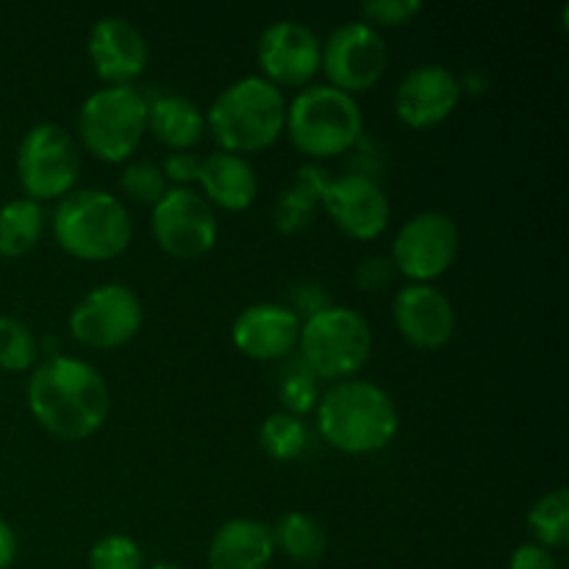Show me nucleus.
Returning a JSON list of instances; mask_svg holds the SVG:
<instances>
[{"instance_id": "4", "label": "nucleus", "mask_w": 569, "mask_h": 569, "mask_svg": "<svg viewBox=\"0 0 569 569\" xmlns=\"http://www.w3.org/2000/svg\"><path fill=\"white\" fill-rule=\"evenodd\" d=\"M53 237L72 259L111 261L131 244L133 222L120 198L100 189H78L61 198Z\"/></svg>"}, {"instance_id": "23", "label": "nucleus", "mask_w": 569, "mask_h": 569, "mask_svg": "<svg viewBox=\"0 0 569 569\" xmlns=\"http://www.w3.org/2000/svg\"><path fill=\"white\" fill-rule=\"evenodd\" d=\"M272 542L287 559L298 561V565H315L326 556L328 533L315 517L303 515V511H287L272 528Z\"/></svg>"}, {"instance_id": "30", "label": "nucleus", "mask_w": 569, "mask_h": 569, "mask_svg": "<svg viewBox=\"0 0 569 569\" xmlns=\"http://www.w3.org/2000/svg\"><path fill=\"white\" fill-rule=\"evenodd\" d=\"M200 156H194L192 150H170L161 164L167 183H176V189H187V183L198 181L200 176Z\"/></svg>"}, {"instance_id": "18", "label": "nucleus", "mask_w": 569, "mask_h": 569, "mask_svg": "<svg viewBox=\"0 0 569 569\" xmlns=\"http://www.w3.org/2000/svg\"><path fill=\"white\" fill-rule=\"evenodd\" d=\"M231 339L253 361H278L300 342V317L281 303H253L231 326Z\"/></svg>"}, {"instance_id": "32", "label": "nucleus", "mask_w": 569, "mask_h": 569, "mask_svg": "<svg viewBox=\"0 0 569 569\" xmlns=\"http://www.w3.org/2000/svg\"><path fill=\"white\" fill-rule=\"evenodd\" d=\"M392 278H395L392 261L381 259V256L365 259L359 264V272H356V281H359V287L367 289V292H378V289L389 287Z\"/></svg>"}, {"instance_id": "16", "label": "nucleus", "mask_w": 569, "mask_h": 569, "mask_svg": "<svg viewBox=\"0 0 569 569\" xmlns=\"http://www.w3.org/2000/svg\"><path fill=\"white\" fill-rule=\"evenodd\" d=\"M392 317L400 337L422 350H439L453 339L456 311L442 289L409 283L392 300Z\"/></svg>"}, {"instance_id": "31", "label": "nucleus", "mask_w": 569, "mask_h": 569, "mask_svg": "<svg viewBox=\"0 0 569 569\" xmlns=\"http://www.w3.org/2000/svg\"><path fill=\"white\" fill-rule=\"evenodd\" d=\"M283 400H287L289 406V415L300 417V411H309L311 406L320 400V395H317V383L315 378L309 376H292L287 383H283L281 389Z\"/></svg>"}, {"instance_id": "10", "label": "nucleus", "mask_w": 569, "mask_h": 569, "mask_svg": "<svg viewBox=\"0 0 569 569\" xmlns=\"http://www.w3.org/2000/svg\"><path fill=\"white\" fill-rule=\"evenodd\" d=\"M142 320V300L131 287L103 283L78 300L70 315V333L92 350H114L137 337Z\"/></svg>"}, {"instance_id": "17", "label": "nucleus", "mask_w": 569, "mask_h": 569, "mask_svg": "<svg viewBox=\"0 0 569 569\" xmlns=\"http://www.w3.org/2000/svg\"><path fill=\"white\" fill-rule=\"evenodd\" d=\"M148 39L126 17H100L89 31V61L109 87H131L148 67Z\"/></svg>"}, {"instance_id": "9", "label": "nucleus", "mask_w": 569, "mask_h": 569, "mask_svg": "<svg viewBox=\"0 0 569 569\" xmlns=\"http://www.w3.org/2000/svg\"><path fill=\"white\" fill-rule=\"evenodd\" d=\"M389 67V48L378 28L365 20L345 22L322 44V64L328 87L345 94L370 92Z\"/></svg>"}, {"instance_id": "26", "label": "nucleus", "mask_w": 569, "mask_h": 569, "mask_svg": "<svg viewBox=\"0 0 569 569\" xmlns=\"http://www.w3.org/2000/svg\"><path fill=\"white\" fill-rule=\"evenodd\" d=\"M39 342L26 322L0 317V370L26 372L37 365Z\"/></svg>"}, {"instance_id": "1", "label": "nucleus", "mask_w": 569, "mask_h": 569, "mask_svg": "<svg viewBox=\"0 0 569 569\" xmlns=\"http://www.w3.org/2000/svg\"><path fill=\"white\" fill-rule=\"evenodd\" d=\"M28 409L33 420L64 442H81L98 433L109 417L106 378L87 361L50 356L28 378Z\"/></svg>"}, {"instance_id": "22", "label": "nucleus", "mask_w": 569, "mask_h": 569, "mask_svg": "<svg viewBox=\"0 0 569 569\" xmlns=\"http://www.w3.org/2000/svg\"><path fill=\"white\" fill-rule=\"evenodd\" d=\"M44 233L42 206L28 198L9 200L0 206V256L3 259H20L31 253Z\"/></svg>"}, {"instance_id": "19", "label": "nucleus", "mask_w": 569, "mask_h": 569, "mask_svg": "<svg viewBox=\"0 0 569 569\" xmlns=\"http://www.w3.org/2000/svg\"><path fill=\"white\" fill-rule=\"evenodd\" d=\"M276 556L272 528L267 522L228 520L209 545V569H267Z\"/></svg>"}, {"instance_id": "34", "label": "nucleus", "mask_w": 569, "mask_h": 569, "mask_svg": "<svg viewBox=\"0 0 569 569\" xmlns=\"http://www.w3.org/2000/svg\"><path fill=\"white\" fill-rule=\"evenodd\" d=\"M17 559V533L6 520H0V569H9Z\"/></svg>"}, {"instance_id": "25", "label": "nucleus", "mask_w": 569, "mask_h": 569, "mask_svg": "<svg viewBox=\"0 0 569 569\" xmlns=\"http://www.w3.org/2000/svg\"><path fill=\"white\" fill-rule=\"evenodd\" d=\"M259 442L270 459L295 461L309 445V431H306L300 417L289 415V411H276L261 426Z\"/></svg>"}, {"instance_id": "11", "label": "nucleus", "mask_w": 569, "mask_h": 569, "mask_svg": "<svg viewBox=\"0 0 569 569\" xmlns=\"http://www.w3.org/2000/svg\"><path fill=\"white\" fill-rule=\"evenodd\" d=\"M459 226L442 211H422L400 226L392 242V267L411 283H431L459 256Z\"/></svg>"}, {"instance_id": "6", "label": "nucleus", "mask_w": 569, "mask_h": 569, "mask_svg": "<svg viewBox=\"0 0 569 569\" xmlns=\"http://www.w3.org/2000/svg\"><path fill=\"white\" fill-rule=\"evenodd\" d=\"M300 353L311 376L350 381L372 350L370 322L345 306H322L300 326Z\"/></svg>"}, {"instance_id": "14", "label": "nucleus", "mask_w": 569, "mask_h": 569, "mask_svg": "<svg viewBox=\"0 0 569 569\" xmlns=\"http://www.w3.org/2000/svg\"><path fill=\"white\" fill-rule=\"evenodd\" d=\"M256 56H259L264 81L278 89H298L320 72L322 42L303 22L281 20L264 28L256 44Z\"/></svg>"}, {"instance_id": "20", "label": "nucleus", "mask_w": 569, "mask_h": 569, "mask_svg": "<svg viewBox=\"0 0 569 569\" xmlns=\"http://www.w3.org/2000/svg\"><path fill=\"white\" fill-rule=\"evenodd\" d=\"M198 183L203 187V200L211 209L217 206L226 211H244L259 194V176L253 164L244 156L226 153V150H217L200 161Z\"/></svg>"}, {"instance_id": "12", "label": "nucleus", "mask_w": 569, "mask_h": 569, "mask_svg": "<svg viewBox=\"0 0 569 569\" xmlns=\"http://www.w3.org/2000/svg\"><path fill=\"white\" fill-rule=\"evenodd\" d=\"M153 237L172 259H200L217 244V214L203 194L192 189H167L164 198L153 206Z\"/></svg>"}, {"instance_id": "3", "label": "nucleus", "mask_w": 569, "mask_h": 569, "mask_svg": "<svg viewBox=\"0 0 569 569\" xmlns=\"http://www.w3.org/2000/svg\"><path fill=\"white\" fill-rule=\"evenodd\" d=\"M287 126V100L278 87L259 76L239 78L222 89L206 111V128L226 153L267 150Z\"/></svg>"}, {"instance_id": "15", "label": "nucleus", "mask_w": 569, "mask_h": 569, "mask_svg": "<svg viewBox=\"0 0 569 569\" xmlns=\"http://www.w3.org/2000/svg\"><path fill=\"white\" fill-rule=\"evenodd\" d=\"M465 94V83L442 64H420L406 72L395 89V114L415 131H428L448 120Z\"/></svg>"}, {"instance_id": "8", "label": "nucleus", "mask_w": 569, "mask_h": 569, "mask_svg": "<svg viewBox=\"0 0 569 569\" xmlns=\"http://www.w3.org/2000/svg\"><path fill=\"white\" fill-rule=\"evenodd\" d=\"M81 176V153L64 128L39 122L28 128L17 150V178L28 200L67 198Z\"/></svg>"}, {"instance_id": "5", "label": "nucleus", "mask_w": 569, "mask_h": 569, "mask_svg": "<svg viewBox=\"0 0 569 569\" xmlns=\"http://www.w3.org/2000/svg\"><path fill=\"white\" fill-rule=\"evenodd\" d=\"M283 128L300 153L315 161H326L348 153L359 142L365 120H361L356 98L328 83H317V87H306L292 100V106H287Z\"/></svg>"}, {"instance_id": "2", "label": "nucleus", "mask_w": 569, "mask_h": 569, "mask_svg": "<svg viewBox=\"0 0 569 569\" xmlns=\"http://www.w3.org/2000/svg\"><path fill=\"white\" fill-rule=\"evenodd\" d=\"M317 428L339 453L367 456L392 445L400 415L387 389L350 378L317 400Z\"/></svg>"}, {"instance_id": "27", "label": "nucleus", "mask_w": 569, "mask_h": 569, "mask_svg": "<svg viewBox=\"0 0 569 569\" xmlns=\"http://www.w3.org/2000/svg\"><path fill=\"white\" fill-rule=\"evenodd\" d=\"M120 189L139 206H156L167 194V178L153 161H131L120 176Z\"/></svg>"}, {"instance_id": "35", "label": "nucleus", "mask_w": 569, "mask_h": 569, "mask_svg": "<svg viewBox=\"0 0 569 569\" xmlns=\"http://www.w3.org/2000/svg\"><path fill=\"white\" fill-rule=\"evenodd\" d=\"M148 569H183V567H178V565H153V567H148Z\"/></svg>"}, {"instance_id": "7", "label": "nucleus", "mask_w": 569, "mask_h": 569, "mask_svg": "<svg viewBox=\"0 0 569 569\" xmlns=\"http://www.w3.org/2000/svg\"><path fill=\"white\" fill-rule=\"evenodd\" d=\"M81 142L94 159L120 164L148 133V100L133 87H106L89 94L78 114Z\"/></svg>"}, {"instance_id": "13", "label": "nucleus", "mask_w": 569, "mask_h": 569, "mask_svg": "<svg viewBox=\"0 0 569 569\" xmlns=\"http://www.w3.org/2000/svg\"><path fill=\"white\" fill-rule=\"evenodd\" d=\"M317 200L326 206L328 217L337 222L342 233L359 242H372L389 228V198L381 183L370 176L350 172L342 178L322 176Z\"/></svg>"}, {"instance_id": "24", "label": "nucleus", "mask_w": 569, "mask_h": 569, "mask_svg": "<svg viewBox=\"0 0 569 569\" xmlns=\"http://www.w3.org/2000/svg\"><path fill=\"white\" fill-rule=\"evenodd\" d=\"M528 528H531L537 545L548 550H561L569 545V492L565 487L545 492L528 511Z\"/></svg>"}, {"instance_id": "28", "label": "nucleus", "mask_w": 569, "mask_h": 569, "mask_svg": "<svg viewBox=\"0 0 569 569\" xmlns=\"http://www.w3.org/2000/svg\"><path fill=\"white\" fill-rule=\"evenodd\" d=\"M89 569H144V553L137 539L109 533L89 550Z\"/></svg>"}, {"instance_id": "21", "label": "nucleus", "mask_w": 569, "mask_h": 569, "mask_svg": "<svg viewBox=\"0 0 569 569\" xmlns=\"http://www.w3.org/2000/svg\"><path fill=\"white\" fill-rule=\"evenodd\" d=\"M148 128L164 148L192 150L206 133V114L189 98L164 94L148 103Z\"/></svg>"}, {"instance_id": "33", "label": "nucleus", "mask_w": 569, "mask_h": 569, "mask_svg": "<svg viewBox=\"0 0 569 569\" xmlns=\"http://www.w3.org/2000/svg\"><path fill=\"white\" fill-rule=\"evenodd\" d=\"M509 569H559V567H556L553 553H550L548 548H542V545L537 542H528V545H520V548L511 553Z\"/></svg>"}, {"instance_id": "29", "label": "nucleus", "mask_w": 569, "mask_h": 569, "mask_svg": "<svg viewBox=\"0 0 569 569\" xmlns=\"http://www.w3.org/2000/svg\"><path fill=\"white\" fill-rule=\"evenodd\" d=\"M422 11L420 0H367L361 3V14H365L367 26L381 28H398L415 20Z\"/></svg>"}]
</instances>
